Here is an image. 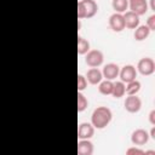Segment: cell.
Instances as JSON below:
<instances>
[{
  "mask_svg": "<svg viewBox=\"0 0 155 155\" xmlns=\"http://www.w3.org/2000/svg\"><path fill=\"white\" fill-rule=\"evenodd\" d=\"M113 119V113L108 107H97L91 115V124L94 128L102 130L109 125Z\"/></svg>",
  "mask_w": 155,
  "mask_h": 155,
  "instance_id": "6da1fadb",
  "label": "cell"
},
{
  "mask_svg": "<svg viewBox=\"0 0 155 155\" xmlns=\"http://www.w3.org/2000/svg\"><path fill=\"white\" fill-rule=\"evenodd\" d=\"M98 11V5L94 0H80L78 2V18H91Z\"/></svg>",
  "mask_w": 155,
  "mask_h": 155,
  "instance_id": "7a4b0ae2",
  "label": "cell"
},
{
  "mask_svg": "<svg viewBox=\"0 0 155 155\" xmlns=\"http://www.w3.org/2000/svg\"><path fill=\"white\" fill-rule=\"evenodd\" d=\"M104 61V54L101 50H90L86 53L85 57V62L88 67L91 68H97L99 67Z\"/></svg>",
  "mask_w": 155,
  "mask_h": 155,
  "instance_id": "3957f363",
  "label": "cell"
},
{
  "mask_svg": "<svg viewBox=\"0 0 155 155\" xmlns=\"http://www.w3.org/2000/svg\"><path fill=\"white\" fill-rule=\"evenodd\" d=\"M137 69L142 75H151L155 71V63L153 61V58L149 57H144L142 59H139L138 64H137Z\"/></svg>",
  "mask_w": 155,
  "mask_h": 155,
  "instance_id": "277c9868",
  "label": "cell"
},
{
  "mask_svg": "<svg viewBox=\"0 0 155 155\" xmlns=\"http://www.w3.org/2000/svg\"><path fill=\"white\" fill-rule=\"evenodd\" d=\"M124 105L128 113H138L142 108V101L136 94H128L125 99Z\"/></svg>",
  "mask_w": 155,
  "mask_h": 155,
  "instance_id": "5b68a950",
  "label": "cell"
},
{
  "mask_svg": "<svg viewBox=\"0 0 155 155\" xmlns=\"http://www.w3.org/2000/svg\"><path fill=\"white\" fill-rule=\"evenodd\" d=\"M109 27L111 28V30L116 31V33H120L125 29V21H124V16L122 13H113L110 17H109Z\"/></svg>",
  "mask_w": 155,
  "mask_h": 155,
  "instance_id": "8992f818",
  "label": "cell"
},
{
  "mask_svg": "<svg viewBox=\"0 0 155 155\" xmlns=\"http://www.w3.org/2000/svg\"><path fill=\"white\" fill-rule=\"evenodd\" d=\"M149 140V133L143 128H137L131 134V142L134 145H144Z\"/></svg>",
  "mask_w": 155,
  "mask_h": 155,
  "instance_id": "52a82bcc",
  "label": "cell"
},
{
  "mask_svg": "<svg viewBox=\"0 0 155 155\" xmlns=\"http://www.w3.org/2000/svg\"><path fill=\"white\" fill-rule=\"evenodd\" d=\"M119 75L121 78V81L127 84V82H130V81H132L137 78V70L133 65L127 64V65L121 68V70L119 71Z\"/></svg>",
  "mask_w": 155,
  "mask_h": 155,
  "instance_id": "ba28073f",
  "label": "cell"
},
{
  "mask_svg": "<svg viewBox=\"0 0 155 155\" xmlns=\"http://www.w3.org/2000/svg\"><path fill=\"white\" fill-rule=\"evenodd\" d=\"M94 134V127L92 124L88 122H81L78 128V137L79 139H90Z\"/></svg>",
  "mask_w": 155,
  "mask_h": 155,
  "instance_id": "9c48e42d",
  "label": "cell"
},
{
  "mask_svg": "<svg viewBox=\"0 0 155 155\" xmlns=\"http://www.w3.org/2000/svg\"><path fill=\"white\" fill-rule=\"evenodd\" d=\"M128 6L132 12L137 13L138 16L145 15L148 11V4L147 0H128Z\"/></svg>",
  "mask_w": 155,
  "mask_h": 155,
  "instance_id": "30bf717a",
  "label": "cell"
},
{
  "mask_svg": "<svg viewBox=\"0 0 155 155\" xmlns=\"http://www.w3.org/2000/svg\"><path fill=\"white\" fill-rule=\"evenodd\" d=\"M124 21H125V28L128 29H136L139 25V16L132 11H127L124 15Z\"/></svg>",
  "mask_w": 155,
  "mask_h": 155,
  "instance_id": "8fae6325",
  "label": "cell"
},
{
  "mask_svg": "<svg viewBox=\"0 0 155 155\" xmlns=\"http://www.w3.org/2000/svg\"><path fill=\"white\" fill-rule=\"evenodd\" d=\"M119 71H120V68H119L117 64H115V63H108V64L104 65L103 71H102V75L107 80H114V79L117 78Z\"/></svg>",
  "mask_w": 155,
  "mask_h": 155,
  "instance_id": "7c38bea8",
  "label": "cell"
},
{
  "mask_svg": "<svg viewBox=\"0 0 155 155\" xmlns=\"http://www.w3.org/2000/svg\"><path fill=\"white\" fill-rule=\"evenodd\" d=\"M93 144L88 139H80L78 143V154L79 155H92Z\"/></svg>",
  "mask_w": 155,
  "mask_h": 155,
  "instance_id": "4fadbf2b",
  "label": "cell"
},
{
  "mask_svg": "<svg viewBox=\"0 0 155 155\" xmlns=\"http://www.w3.org/2000/svg\"><path fill=\"white\" fill-rule=\"evenodd\" d=\"M86 80L91 84V85H97L102 81L103 79V75H102V71L98 69V68H91L87 70V74H86Z\"/></svg>",
  "mask_w": 155,
  "mask_h": 155,
  "instance_id": "5bb4252c",
  "label": "cell"
},
{
  "mask_svg": "<svg viewBox=\"0 0 155 155\" xmlns=\"http://www.w3.org/2000/svg\"><path fill=\"white\" fill-rule=\"evenodd\" d=\"M150 34V29L147 25H138L134 30V39L138 41L145 40Z\"/></svg>",
  "mask_w": 155,
  "mask_h": 155,
  "instance_id": "9a60e30c",
  "label": "cell"
},
{
  "mask_svg": "<svg viewBox=\"0 0 155 155\" xmlns=\"http://www.w3.org/2000/svg\"><path fill=\"white\" fill-rule=\"evenodd\" d=\"M113 86H114V82H113L111 80H104V81H101V82H99L98 91H99L102 94L108 96V94H111Z\"/></svg>",
  "mask_w": 155,
  "mask_h": 155,
  "instance_id": "2e32d148",
  "label": "cell"
},
{
  "mask_svg": "<svg viewBox=\"0 0 155 155\" xmlns=\"http://www.w3.org/2000/svg\"><path fill=\"white\" fill-rule=\"evenodd\" d=\"M139 90H140V82L136 79L127 82V86H125V93L127 94H137Z\"/></svg>",
  "mask_w": 155,
  "mask_h": 155,
  "instance_id": "e0dca14e",
  "label": "cell"
},
{
  "mask_svg": "<svg viewBox=\"0 0 155 155\" xmlns=\"http://www.w3.org/2000/svg\"><path fill=\"white\" fill-rule=\"evenodd\" d=\"M111 94H113L114 98H121V97H124V94H125V82H122V81L114 82Z\"/></svg>",
  "mask_w": 155,
  "mask_h": 155,
  "instance_id": "ac0fdd59",
  "label": "cell"
},
{
  "mask_svg": "<svg viewBox=\"0 0 155 155\" xmlns=\"http://www.w3.org/2000/svg\"><path fill=\"white\" fill-rule=\"evenodd\" d=\"M111 6H113V10H115V12L124 13L128 7V0H113Z\"/></svg>",
  "mask_w": 155,
  "mask_h": 155,
  "instance_id": "d6986e66",
  "label": "cell"
},
{
  "mask_svg": "<svg viewBox=\"0 0 155 155\" xmlns=\"http://www.w3.org/2000/svg\"><path fill=\"white\" fill-rule=\"evenodd\" d=\"M90 51V42L82 36H78V53L85 54Z\"/></svg>",
  "mask_w": 155,
  "mask_h": 155,
  "instance_id": "ffe728a7",
  "label": "cell"
},
{
  "mask_svg": "<svg viewBox=\"0 0 155 155\" xmlns=\"http://www.w3.org/2000/svg\"><path fill=\"white\" fill-rule=\"evenodd\" d=\"M87 104H88V102H87L86 97L81 93V91H79L78 92V111L79 113L84 111L87 108Z\"/></svg>",
  "mask_w": 155,
  "mask_h": 155,
  "instance_id": "44dd1931",
  "label": "cell"
},
{
  "mask_svg": "<svg viewBox=\"0 0 155 155\" xmlns=\"http://www.w3.org/2000/svg\"><path fill=\"white\" fill-rule=\"evenodd\" d=\"M87 86V80L84 75L79 74L78 75V91H84Z\"/></svg>",
  "mask_w": 155,
  "mask_h": 155,
  "instance_id": "7402d4cb",
  "label": "cell"
},
{
  "mask_svg": "<svg viewBox=\"0 0 155 155\" xmlns=\"http://www.w3.org/2000/svg\"><path fill=\"white\" fill-rule=\"evenodd\" d=\"M126 154H127V155H143V154H144V150L132 147V148H130V149L126 150Z\"/></svg>",
  "mask_w": 155,
  "mask_h": 155,
  "instance_id": "603a6c76",
  "label": "cell"
},
{
  "mask_svg": "<svg viewBox=\"0 0 155 155\" xmlns=\"http://www.w3.org/2000/svg\"><path fill=\"white\" fill-rule=\"evenodd\" d=\"M147 27L150 30H155V15H151L147 19Z\"/></svg>",
  "mask_w": 155,
  "mask_h": 155,
  "instance_id": "cb8c5ba5",
  "label": "cell"
},
{
  "mask_svg": "<svg viewBox=\"0 0 155 155\" xmlns=\"http://www.w3.org/2000/svg\"><path fill=\"white\" fill-rule=\"evenodd\" d=\"M149 121L153 126H155V110H151L149 113Z\"/></svg>",
  "mask_w": 155,
  "mask_h": 155,
  "instance_id": "d4e9b609",
  "label": "cell"
},
{
  "mask_svg": "<svg viewBox=\"0 0 155 155\" xmlns=\"http://www.w3.org/2000/svg\"><path fill=\"white\" fill-rule=\"evenodd\" d=\"M149 137H151L153 139H155V127L151 128V131H150V133H149Z\"/></svg>",
  "mask_w": 155,
  "mask_h": 155,
  "instance_id": "484cf974",
  "label": "cell"
},
{
  "mask_svg": "<svg viewBox=\"0 0 155 155\" xmlns=\"http://www.w3.org/2000/svg\"><path fill=\"white\" fill-rule=\"evenodd\" d=\"M155 0H150V10L151 11H155V5H154Z\"/></svg>",
  "mask_w": 155,
  "mask_h": 155,
  "instance_id": "4316f807",
  "label": "cell"
}]
</instances>
